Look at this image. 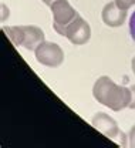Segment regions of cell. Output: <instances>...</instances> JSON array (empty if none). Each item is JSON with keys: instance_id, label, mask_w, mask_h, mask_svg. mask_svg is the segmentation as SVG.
I'll return each mask as SVG.
<instances>
[{"instance_id": "obj_1", "label": "cell", "mask_w": 135, "mask_h": 148, "mask_svg": "<svg viewBox=\"0 0 135 148\" xmlns=\"http://www.w3.org/2000/svg\"><path fill=\"white\" fill-rule=\"evenodd\" d=\"M93 95L97 101L112 111H121L130 107L131 90L118 86L108 75H101L97 78L93 87Z\"/></svg>"}, {"instance_id": "obj_2", "label": "cell", "mask_w": 135, "mask_h": 148, "mask_svg": "<svg viewBox=\"0 0 135 148\" xmlns=\"http://www.w3.org/2000/svg\"><path fill=\"white\" fill-rule=\"evenodd\" d=\"M3 32L14 46H21L30 51H34L44 41V32L37 26H4Z\"/></svg>"}, {"instance_id": "obj_3", "label": "cell", "mask_w": 135, "mask_h": 148, "mask_svg": "<svg viewBox=\"0 0 135 148\" xmlns=\"http://www.w3.org/2000/svg\"><path fill=\"white\" fill-rule=\"evenodd\" d=\"M53 14V27L60 36H64L65 29L70 23H73L78 16V12L70 4L68 0H56L51 6Z\"/></svg>"}, {"instance_id": "obj_4", "label": "cell", "mask_w": 135, "mask_h": 148, "mask_svg": "<svg viewBox=\"0 0 135 148\" xmlns=\"http://www.w3.org/2000/svg\"><path fill=\"white\" fill-rule=\"evenodd\" d=\"M36 60L40 64L51 69H57L64 61V51L57 43L53 41H43L39 47L34 50Z\"/></svg>"}, {"instance_id": "obj_5", "label": "cell", "mask_w": 135, "mask_h": 148, "mask_svg": "<svg viewBox=\"0 0 135 148\" xmlns=\"http://www.w3.org/2000/svg\"><path fill=\"white\" fill-rule=\"evenodd\" d=\"M91 124H93L94 128H97L100 132H102L110 140L115 141L117 144H119L118 137H127L121 130L118 128V124H117L115 120L112 117H110L108 114H105V112H95L94 117L91 118Z\"/></svg>"}, {"instance_id": "obj_6", "label": "cell", "mask_w": 135, "mask_h": 148, "mask_svg": "<svg viewBox=\"0 0 135 148\" xmlns=\"http://www.w3.org/2000/svg\"><path fill=\"white\" fill-rule=\"evenodd\" d=\"M64 37H67L70 40V43H73L74 46H82V44L88 43L91 38V27L78 14L77 18L73 23H70L68 27L65 29Z\"/></svg>"}, {"instance_id": "obj_7", "label": "cell", "mask_w": 135, "mask_h": 148, "mask_svg": "<svg viewBox=\"0 0 135 148\" xmlns=\"http://www.w3.org/2000/svg\"><path fill=\"white\" fill-rule=\"evenodd\" d=\"M101 17H102V21L110 26V27H119L125 23L127 20V10L121 9L117 1H110L104 6L102 12H101Z\"/></svg>"}, {"instance_id": "obj_8", "label": "cell", "mask_w": 135, "mask_h": 148, "mask_svg": "<svg viewBox=\"0 0 135 148\" xmlns=\"http://www.w3.org/2000/svg\"><path fill=\"white\" fill-rule=\"evenodd\" d=\"M117 4L121 7V9H124V10H128L130 7H132L135 4V0H115Z\"/></svg>"}, {"instance_id": "obj_9", "label": "cell", "mask_w": 135, "mask_h": 148, "mask_svg": "<svg viewBox=\"0 0 135 148\" xmlns=\"http://www.w3.org/2000/svg\"><path fill=\"white\" fill-rule=\"evenodd\" d=\"M128 145L131 148H135V125H132V128L128 132Z\"/></svg>"}, {"instance_id": "obj_10", "label": "cell", "mask_w": 135, "mask_h": 148, "mask_svg": "<svg viewBox=\"0 0 135 148\" xmlns=\"http://www.w3.org/2000/svg\"><path fill=\"white\" fill-rule=\"evenodd\" d=\"M130 34L132 37V40L135 41V10L132 13V16L130 18Z\"/></svg>"}, {"instance_id": "obj_11", "label": "cell", "mask_w": 135, "mask_h": 148, "mask_svg": "<svg viewBox=\"0 0 135 148\" xmlns=\"http://www.w3.org/2000/svg\"><path fill=\"white\" fill-rule=\"evenodd\" d=\"M131 90V103H130V108L135 110V84L130 88Z\"/></svg>"}, {"instance_id": "obj_12", "label": "cell", "mask_w": 135, "mask_h": 148, "mask_svg": "<svg viewBox=\"0 0 135 148\" xmlns=\"http://www.w3.org/2000/svg\"><path fill=\"white\" fill-rule=\"evenodd\" d=\"M54 1H56V0H43V3H44V4H47V6H51Z\"/></svg>"}, {"instance_id": "obj_13", "label": "cell", "mask_w": 135, "mask_h": 148, "mask_svg": "<svg viewBox=\"0 0 135 148\" xmlns=\"http://www.w3.org/2000/svg\"><path fill=\"white\" fill-rule=\"evenodd\" d=\"M131 67H132V71L135 74V57H132V60H131Z\"/></svg>"}]
</instances>
